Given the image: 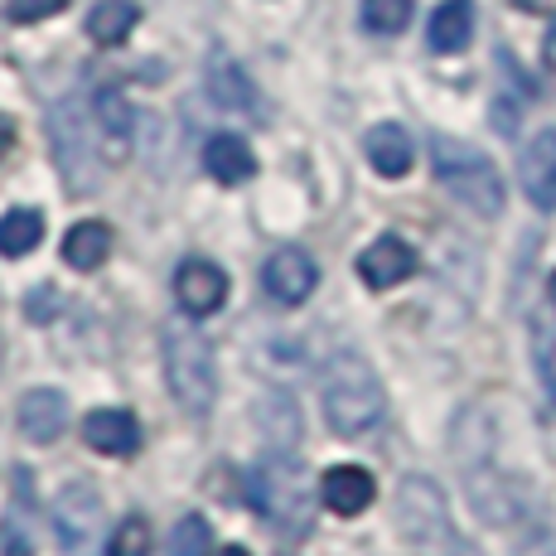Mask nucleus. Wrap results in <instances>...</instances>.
Listing matches in <instances>:
<instances>
[{
    "label": "nucleus",
    "instance_id": "nucleus-1",
    "mask_svg": "<svg viewBox=\"0 0 556 556\" xmlns=\"http://www.w3.org/2000/svg\"><path fill=\"white\" fill-rule=\"evenodd\" d=\"M319 397H325V421L339 435H368L388 416V392H382L378 372L368 368V358L358 354H339L329 363Z\"/></svg>",
    "mask_w": 556,
    "mask_h": 556
},
{
    "label": "nucleus",
    "instance_id": "nucleus-2",
    "mask_svg": "<svg viewBox=\"0 0 556 556\" xmlns=\"http://www.w3.org/2000/svg\"><path fill=\"white\" fill-rule=\"evenodd\" d=\"M431 160H435V179L445 185V194L455 203H465L475 218H498L504 213V175H498L494 160L479 151V146L455 141V136H435Z\"/></svg>",
    "mask_w": 556,
    "mask_h": 556
},
{
    "label": "nucleus",
    "instance_id": "nucleus-3",
    "mask_svg": "<svg viewBox=\"0 0 556 556\" xmlns=\"http://www.w3.org/2000/svg\"><path fill=\"white\" fill-rule=\"evenodd\" d=\"M252 508L262 513L271 528H281L286 538H305L315 522V498H309L305 469L291 455H266L262 465H252L248 475Z\"/></svg>",
    "mask_w": 556,
    "mask_h": 556
},
{
    "label": "nucleus",
    "instance_id": "nucleus-4",
    "mask_svg": "<svg viewBox=\"0 0 556 556\" xmlns=\"http://www.w3.org/2000/svg\"><path fill=\"white\" fill-rule=\"evenodd\" d=\"M165 378L175 402L185 406L189 416H208L213 402H218V363H213V349L199 329H165Z\"/></svg>",
    "mask_w": 556,
    "mask_h": 556
},
{
    "label": "nucleus",
    "instance_id": "nucleus-5",
    "mask_svg": "<svg viewBox=\"0 0 556 556\" xmlns=\"http://www.w3.org/2000/svg\"><path fill=\"white\" fill-rule=\"evenodd\" d=\"M397 528L402 542L421 556H455V528H451V508H445V494L435 489V479L426 475H406L397 489Z\"/></svg>",
    "mask_w": 556,
    "mask_h": 556
},
{
    "label": "nucleus",
    "instance_id": "nucleus-6",
    "mask_svg": "<svg viewBox=\"0 0 556 556\" xmlns=\"http://www.w3.org/2000/svg\"><path fill=\"white\" fill-rule=\"evenodd\" d=\"M175 301L194 319L213 315V309H223V301H228V271L213 266L208 256H185L175 271Z\"/></svg>",
    "mask_w": 556,
    "mask_h": 556
},
{
    "label": "nucleus",
    "instance_id": "nucleus-7",
    "mask_svg": "<svg viewBox=\"0 0 556 556\" xmlns=\"http://www.w3.org/2000/svg\"><path fill=\"white\" fill-rule=\"evenodd\" d=\"M92 126H98V146H102V160L122 165L131 155V141H136V112L126 102L122 88H98L92 98Z\"/></svg>",
    "mask_w": 556,
    "mask_h": 556
},
{
    "label": "nucleus",
    "instance_id": "nucleus-8",
    "mask_svg": "<svg viewBox=\"0 0 556 556\" xmlns=\"http://www.w3.org/2000/svg\"><path fill=\"white\" fill-rule=\"evenodd\" d=\"M262 286H266V295H271L276 305H305V301H309V291L319 286V266H315V256L286 248V252L266 256V266H262Z\"/></svg>",
    "mask_w": 556,
    "mask_h": 556
},
{
    "label": "nucleus",
    "instance_id": "nucleus-9",
    "mask_svg": "<svg viewBox=\"0 0 556 556\" xmlns=\"http://www.w3.org/2000/svg\"><path fill=\"white\" fill-rule=\"evenodd\" d=\"M518 179L532 208L552 213L556 208V126L538 131L518 155Z\"/></svg>",
    "mask_w": 556,
    "mask_h": 556
},
{
    "label": "nucleus",
    "instance_id": "nucleus-10",
    "mask_svg": "<svg viewBox=\"0 0 556 556\" xmlns=\"http://www.w3.org/2000/svg\"><path fill=\"white\" fill-rule=\"evenodd\" d=\"M83 441H88L98 455L131 459L141 451V421H136L126 406H102V412L83 416Z\"/></svg>",
    "mask_w": 556,
    "mask_h": 556
},
{
    "label": "nucleus",
    "instance_id": "nucleus-11",
    "mask_svg": "<svg viewBox=\"0 0 556 556\" xmlns=\"http://www.w3.org/2000/svg\"><path fill=\"white\" fill-rule=\"evenodd\" d=\"M412 271H416V252L406 248L402 238H378L358 256V276L368 291H392V286H402Z\"/></svg>",
    "mask_w": 556,
    "mask_h": 556
},
{
    "label": "nucleus",
    "instance_id": "nucleus-12",
    "mask_svg": "<svg viewBox=\"0 0 556 556\" xmlns=\"http://www.w3.org/2000/svg\"><path fill=\"white\" fill-rule=\"evenodd\" d=\"M372 494H378V484H372V475L363 465H334L319 479V504L339 513V518H358L372 504Z\"/></svg>",
    "mask_w": 556,
    "mask_h": 556
},
{
    "label": "nucleus",
    "instance_id": "nucleus-13",
    "mask_svg": "<svg viewBox=\"0 0 556 556\" xmlns=\"http://www.w3.org/2000/svg\"><path fill=\"white\" fill-rule=\"evenodd\" d=\"M63 426H68V397H63V392L35 388V392L20 397V431H25L35 445L59 441Z\"/></svg>",
    "mask_w": 556,
    "mask_h": 556
},
{
    "label": "nucleus",
    "instance_id": "nucleus-14",
    "mask_svg": "<svg viewBox=\"0 0 556 556\" xmlns=\"http://www.w3.org/2000/svg\"><path fill=\"white\" fill-rule=\"evenodd\" d=\"M203 169H208L218 185H248L256 175V155L242 136L218 131V136H208V146H203Z\"/></svg>",
    "mask_w": 556,
    "mask_h": 556
},
{
    "label": "nucleus",
    "instance_id": "nucleus-15",
    "mask_svg": "<svg viewBox=\"0 0 556 556\" xmlns=\"http://www.w3.org/2000/svg\"><path fill=\"white\" fill-rule=\"evenodd\" d=\"M368 165L378 169L382 179H402L406 169H412V160H416V146H412V136L402 131L397 122H382V126H372L368 131Z\"/></svg>",
    "mask_w": 556,
    "mask_h": 556
},
{
    "label": "nucleus",
    "instance_id": "nucleus-16",
    "mask_svg": "<svg viewBox=\"0 0 556 556\" xmlns=\"http://www.w3.org/2000/svg\"><path fill=\"white\" fill-rule=\"evenodd\" d=\"M426 39H431L435 53H459L475 39V0H445V5H435Z\"/></svg>",
    "mask_w": 556,
    "mask_h": 556
},
{
    "label": "nucleus",
    "instance_id": "nucleus-17",
    "mask_svg": "<svg viewBox=\"0 0 556 556\" xmlns=\"http://www.w3.org/2000/svg\"><path fill=\"white\" fill-rule=\"evenodd\" d=\"M106 252H112V228L98 218L73 223L68 238H63V262H68L73 271H98L106 262Z\"/></svg>",
    "mask_w": 556,
    "mask_h": 556
},
{
    "label": "nucleus",
    "instance_id": "nucleus-18",
    "mask_svg": "<svg viewBox=\"0 0 556 556\" xmlns=\"http://www.w3.org/2000/svg\"><path fill=\"white\" fill-rule=\"evenodd\" d=\"M208 98L228 112H256V92L248 83V73L228 59V53H213L208 59Z\"/></svg>",
    "mask_w": 556,
    "mask_h": 556
},
{
    "label": "nucleus",
    "instance_id": "nucleus-19",
    "mask_svg": "<svg viewBox=\"0 0 556 556\" xmlns=\"http://www.w3.org/2000/svg\"><path fill=\"white\" fill-rule=\"evenodd\" d=\"M136 25H141V10H136L131 0H98L88 15V39L112 49V45H126Z\"/></svg>",
    "mask_w": 556,
    "mask_h": 556
},
{
    "label": "nucleus",
    "instance_id": "nucleus-20",
    "mask_svg": "<svg viewBox=\"0 0 556 556\" xmlns=\"http://www.w3.org/2000/svg\"><path fill=\"white\" fill-rule=\"evenodd\" d=\"M45 242V218L35 208H10L0 218V256H29Z\"/></svg>",
    "mask_w": 556,
    "mask_h": 556
},
{
    "label": "nucleus",
    "instance_id": "nucleus-21",
    "mask_svg": "<svg viewBox=\"0 0 556 556\" xmlns=\"http://www.w3.org/2000/svg\"><path fill=\"white\" fill-rule=\"evenodd\" d=\"M208 542H213V532H208V522H203V513H185V518L169 528V556H208Z\"/></svg>",
    "mask_w": 556,
    "mask_h": 556
},
{
    "label": "nucleus",
    "instance_id": "nucleus-22",
    "mask_svg": "<svg viewBox=\"0 0 556 556\" xmlns=\"http://www.w3.org/2000/svg\"><path fill=\"white\" fill-rule=\"evenodd\" d=\"M363 25L372 35H402L412 25V0H363Z\"/></svg>",
    "mask_w": 556,
    "mask_h": 556
},
{
    "label": "nucleus",
    "instance_id": "nucleus-23",
    "mask_svg": "<svg viewBox=\"0 0 556 556\" xmlns=\"http://www.w3.org/2000/svg\"><path fill=\"white\" fill-rule=\"evenodd\" d=\"M106 556H151V522L146 518H122L106 542Z\"/></svg>",
    "mask_w": 556,
    "mask_h": 556
},
{
    "label": "nucleus",
    "instance_id": "nucleus-24",
    "mask_svg": "<svg viewBox=\"0 0 556 556\" xmlns=\"http://www.w3.org/2000/svg\"><path fill=\"white\" fill-rule=\"evenodd\" d=\"M68 5V0H10V20L15 25H39V20H49V15H59V10Z\"/></svg>",
    "mask_w": 556,
    "mask_h": 556
},
{
    "label": "nucleus",
    "instance_id": "nucleus-25",
    "mask_svg": "<svg viewBox=\"0 0 556 556\" xmlns=\"http://www.w3.org/2000/svg\"><path fill=\"white\" fill-rule=\"evenodd\" d=\"M513 556H556V532L552 528H532L528 538L518 542V552Z\"/></svg>",
    "mask_w": 556,
    "mask_h": 556
},
{
    "label": "nucleus",
    "instance_id": "nucleus-26",
    "mask_svg": "<svg viewBox=\"0 0 556 556\" xmlns=\"http://www.w3.org/2000/svg\"><path fill=\"white\" fill-rule=\"evenodd\" d=\"M10 146H15V122H10V116L0 112V160L10 155Z\"/></svg>",
    "mask_w": 556,
    "mask_h": 556
},
{
    "label": "nucleus",
    "instance_id": "nucleus-27",
    "mask_svg": "<svg viewBox=\"0 0 556 556\" xmlns=\"http://www.w3.org/2000/svg\"><path fill=\"white\" fill-rule=\"evenodd\" d=\"M542 59H547V68L556 73V20H552V29H547V39H542Z\"/></svg>",
    "mask_w": 556,
    "mask_h": 556
},
{
    "label": "nucleus",
    "instance_id": "nucleus-28",
    "mask_svg": "<svg viewBox=\"0 0 556 556\" xmlns=\"http://www.w3.org/2000/svg\"><path fill=\"white\" fill-rule=\"evenodd\" d=\"M508 5H518V10H542L547 0H508Z\"/></svg>",
    "mask_w": 556,
    "mask_h": 556
},
{
    "label": "nucleus",
    "instance_id": "nucleus-29",
    "mask_svg": "<svg viewBox=\"0 0 556 556\" xmlns=\"http://www.w3.org/2000/svg\"><path fill=\"white\" fill-rule=\"evenodd\" d=\"M213 556H252L248 547H223V552H213Z\"/></svg>",
    "mask_w": 556,
    "mask_h": 556
},
{
    "label": "nucleus",
    "instance_id": "nucleus-30",
    "mask_svg": "<svg viewBox=\"0 0 556 556\" xmlns=\"http://www.w3.org/2000/svg\"><path fill=\"white\" fill-rule=\"evenodd\" d=\"M547 295H552V305H556V271H552V281H547Z\"/></svg>",
    "mask_w": 556,
    "mask_h": 556
}]
</instances>
